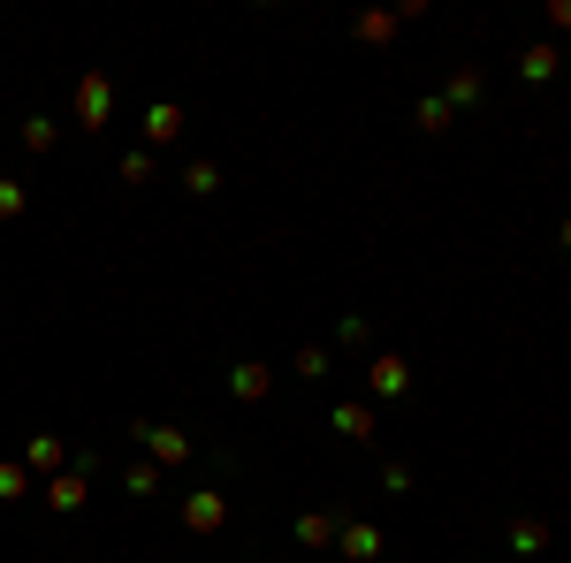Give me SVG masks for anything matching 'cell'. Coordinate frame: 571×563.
<instances>
[{
	"mask_svg": "<svg viewBox=\"0 0 571 563\" xmlns=\"http://www.w3.org/2000/svg\"><path fill=\"white\" fill-rule=\"evenodd\" d=\"M336 427H343V434H374V419H366L359 404H343V412H336Z\"/></svg>",
	"mask_w": 571,
	"mask_h": 563,
	"instance_id": "2",
	"label": "cell"
},
{
	"mask_svg": "<svg viewBox=\"0 0 571 563\" xmlns=\"http://www.w3.org/2000/svg\"><path fill=\"white\" fill-rule=\"evenodd\" d=\"M343 548H351V556H374L381 533H374V526H351V533H343Z\"/></svg>",
	"mask_w": 571,
	"mask_h": 563,
	"instance_id": "1",
	"label": "cell"
}]
</instances>
